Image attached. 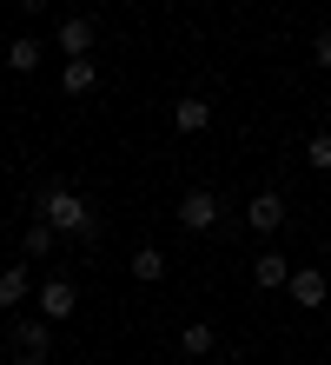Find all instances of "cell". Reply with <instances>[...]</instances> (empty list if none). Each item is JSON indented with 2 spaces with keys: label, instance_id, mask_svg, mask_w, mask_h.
Returning a JSON list of instances; mask_svg holds the SVG:
<instances>
[{
  "label": "cell",
  "instance_id": "obj_1",
  "mask_svg": "<svg viewBox=\"0 0 331 365\" xmlns=\"http://www.w3.org/2000/svg\"><path fill=\"white\" fill-rule=\"evenodd\" d=\"M33 220H47L53 232H73V240H93V232H100L93 206H86L73 186H47V192H33Z\"/></svg>",
  "mask_w": 331,
  "mask_h": 365
},
{
  "label": "cell",
  "instance_id": "obj_2",
  "mask_svg": "<svg viewBox=\"0 0 331 365\" xmlns=\"http://www.w3.org/2000/svg\"><path fill=\"white\" fill-rule=\"evenodd\" d=\"M219 212H226V206H219V192H212V186H192L186 200H179V226H186V232H212Z\"/></svg>",
  "mask_w": 331,
  "mask_h": 365
},
{
  "label": "cell",
  "instance_id": "obj_3",
  "mask_svg": "<svg viewBox=\"0 0 331 365\" xmlns=\"http://www.w3.org/2000/svg\"><path fill=\"white\" fill-rule=\"evenodd\" d=\"M47 352H53V326H47V319H20V326H14V359L40 365Z\"/></svg>",
  "mask_w": 331,
  "mask_h": 365
},
{
  "label": "cell",
  "instance_id": "obj_4",
  "mask_svg": "<svg viewBox=\"0 0 331 365\" xmlns=\"http://www.w3.org/2000/svg\"><path fill=\"white\" fill-rule=\"evenodd\" d=\"M33 306H40L47 326H53V319H73L80 312V286H73V279H47V286L33 292Z\"/></svg>",
  "mask_w": 331,
  "mask_h": 365
},
{
  "label": "cell",
  "instance_id": "obj_5",
  "mask_svg": "<svg viewBox=\"0 0 331 365\" xmlns=\"http://www.w3.org/2000/svg\"><path fill=\"white\" fill-rule=\"evenodd\" d=\"M53 47H60L66 60H93V20H86V14H66L60 34H53Z\"/></svg>",
  "mask_w": 331,
  "mask_h": 365
},
{
  "label": "cell",
  "instance_id": "obj_6",
  "mask_svg": "<svg viewBox=\"0 0 331 365\" xmlns=\"http://www.w3.org/2000/svg\"><path fill=\"white\" fill-rule=\"evenodd\" d=\"M325 292H331V279H325L318 266H298V272H292V299H298L305 312H318V306H325Z\"/></svg>",
  "mask_w": 331,
  "mask_h": 365
},
{
  "label": "cell",
  "instance_id": "obj_7",
  "mask_svg": "<svg viewBox=\"0 0 331 365\" xmlns=\"http://www.w3.org/2000/svg\"><path fill=\"white\" fill-rule=\"evenodd\" d=\"M285 212H292V206H285L278 192H252V206H246V220H252L258 232H278V226H285Z\"/></svg>",
  "mask_w": 331,
  "mask_h": 365
},
{
  "label": "cell",
  "instance_id": "obj_8",
  "mask_svg": "<svg viewBox=\"0 0 331 365\" xmlns=\"http://www.w3.org/2000/svg\"><path fill=\"white\" fill-rule=\"evenodd\" d=\"M252 279H258L265 292H272V286H292V259H285V252H272V246H265L258 259H252Z\"/></svg>",
  "mask_w": 331,
  "mask_h": 365
},
{
  "label": "cell",
  "instance_id": "obj_9",
  "mask_svg": "<svg viewBox=\"0 0 331 365\" xmlns=\"http://www.w3.org/2000/svg\"><path fill=\"white\" fill-rule=\"evenodd\" d=\"M172 126L192 140V133H206L212 126V100H172Z\"/></svg>",
  "mask_w": 331,
  "mask_h": 365
},
{
  "label": "cell",
  "instance_id": "obj_10",
  "mask_svg": "<svg viewBox=\"0 0 331 365\" xmlns=\"http://www.w3.org/2000/svg\"><path fill=\"white\" fill-rule=\"evenodd\" d=\"M100 87V67L93 60H66V73H60V93H73V100H86Z\"/></svg>",
  "mask_w": 331,
  "mask_h": 365
},
{
  "label": "cell",
  "instance_id": "obj_11",
  "mask_svg": "<svg viewBox=\"0 0 331 365\" xmlns=\"http://www.w3.org/2000/svg\"><path fill=\"white\" fill-rule=\"evenodd\" d=\"M212 346H219V332L206 326V319H186V326H179V352H186V359H206Z\"/></svg>",
  "mask_w": 331,
  "mask_h": 365
},
{
  "label": "cell",
  "instance_id": "obj_12",
  "mask_svg": "<svg viewBox=\"0 0 331 365\" xmlns=\"http://www.w3.org/2000/svg\"><path fill=\"white\" fill-rule=\"evenodd\" d=\"M132 279L159 286V279H166V252H159V246H140V252H132Z\"/></svg>",
  "mask_w": 331,
  "mask_h": 365
},
{
  "label": "cell",
  "instance_id": "obj_13",
  "mask_svg": "<svg viewBox=\"0 0 331 365\" xmlns=\"http://www.w3.org/2000/svg\"><path fill=\"white\" fill-rule=\"evenodd\" d=\"M53 246H60V232H53L47 220H27V259H47Z\"/></svg>",
  "mask_w": 331,
  "mask_h": 365
},
{
  "label": "cell",
  "instance_id": "obj_14",
  "mask_svg": "<svg viewBox=\"0 0 331 365\" xmlns=\"http://www.w3.org/2000/svg\"><path fill=\"white\" fill-rule=\"evenodd\" d=\"M0 306H27V266H7V272H0Z\"/></svg>",
  "mask_w": 331,
  "mask_h": 365
},
{
  "label": "cell",
  "instance_id": "obj_15",
  "mask_svg": "<svg viewBox=\"0 0 331 365\" xmlns=\"http://www.w3.org/2000/svg\"><path fill=\"white\" fill-rule=\"evenodd\" d=\"M7 67L14 73H33L40 67V40H14V47H7Z\"/></svg>",
  "mask_w": 331,
  "mask_h": 365
},
{
  "label": "cell",
  "instance_id": "obj_16",
  "mask_svg": "<svg viewBox=\"0 0 331 365\" xmlns=\"http://www.w3.org/2000/svg\"><path fill=\"white\" fill-rule=\"evenodd\" d=\"M305 166L331 173V133H312V140H305Z\"/></svg>",
  "mask_w": 331,
  "mask_h": 365
},
{
  "label": "cell",
  "instance_id": "obj_17",
  "mask_svg": "<svg viewBox=\"0 0 331 365\" xmlns=\"http://www.w3.org/2000/svg\"><path fill=\"white\" fill-rule=\"evenodd\" d=\"M312 60H318V67H331V34H318V40H312Z\"/></svg>",
  "mask_w": 331,
  "mask_h": 365
},
{
  "label": "cell",
  "instance_id": "obj_18",
  "mask_svg": "<svg viewBox=\"0 0 331 365\" xmlns=\"http://www.w3.org/2000/svg\"><path fill=\"white\" fill-rule=\"evenodd\" d=\"M20 7H27V14H47V0H20Z\"/></svg>",
  "mask_w": 331,
  "mask_h": 365
},
{
  "label": "cell",
  "instance_id": "obj_19",
  "mask_svg": "<svg viewBox=\"0 0 331 365\" xmlns=\"http://www.w3.org/2000/svg\"><path fill=\"white\" fill-rule=\"evenodd\" d=\"M325 113H331V93H325Z\"/></svg>",
  "mask_w": 331,
  "mask_h": 365
},
{
  "label": "cell",
  "instance_id": "obj_20",
  "mask_svg": "<svg viewBox=\"0 0 331 365\" xmlns=\"http://www.w3.org/2000/svg\"><path fill=\"white\" fill-rule=\"evenodd\" d=\"M325 346H331V339H325Z\"/></svg>",
  "mask_w": 331,
  "mask_h": 365
}]
</instances>
